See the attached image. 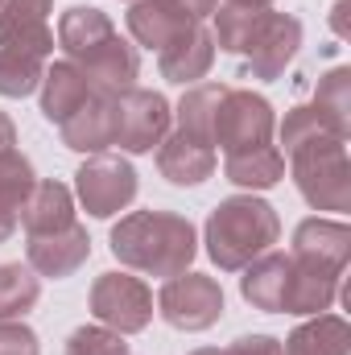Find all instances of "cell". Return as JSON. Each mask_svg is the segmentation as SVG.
Wrapping results in <instances>:
<instances>
[{
    "label": "cell",
    "instance_id": "6da1fadb",
    "mask_svg": "<svg viewBox=\"0 0 351 355\" xmlns=\"http://www.w3.org/2000/svg\"><path fill=\"white\" fill-rule=\"evenodd\" d=\"M58 46L67 50V58L91 79L95 91L120 95V91L137 87L141 75V54L137 46H128L116 25L108 21V12L99 8H67L58 21Z\"/></svg>",
    "mask_w": 351,
    "mask_h": 355
},
{
    "label": "cell",
    "instance_id": "7a4b0ae2",
    "mask_svg": "<svg viewBox=\"0 0 351 355\" xmlns=\"http://www.w3.org/2000/svg\"><path fill=\"white\" fill-rule=\"evenodd\" d=\"M112 257L145 277H178L198 257V232L178 211H132L112 227Z\"/></svg>",
    "mask_w": 351,
    "mask_h": 355
},
{
    "label": "cell",
    "instance_id": "3957f363",
    "mask_svg": "<svg viewBox=\"0 0 351 355\" xmlns=\"http://www.w3.org/2000/svg\"><path fill=\"white\" fill-rule=\"evenodd\" d=\"M277 236H281V219L257 194H232V198H223L207 215V227H203L207 257L223 272L248 268L261 252H268L277 244Z\"/></svg>",
    "mask_w": 351,
    "mask_h": 355
},
{
    "label": "cell",
    "instance_id": "277c9868",
    "mask_svg": "<svg viewBox=\"0 0 351 355\" xmlns=\"http://www.w3.org/2000/svg\"><path fill=\"white\" fill-rule=\"evenodd\" d=\"M293 182L314 211H351V166L343 137H314L289 149Z\"/></svg>",
    "mask_w": 351,
    "mask_h": 355
},
{
    "label": "cell",
    "instance_id": "5b68a950",
    "mask_svg": "<svg viewBox=\"0 0 351 355\" xmlns=\"http://www.w3.org/2000/svg\"><path fill=\"white\" fill-rule=\"evenodd\" d=\"M273 128H277V120H273V107L264 95L228 87L215 107V120H211V145H219L223 157L248 153V149H261L273 141Z\"/></svg>",
    "mask_w": 351,
    "mask_h": 355
},
{
    "label": "cell",
    "instance_id": "8992f818",
    "mask_svg": "<svg viewBox=\"0 0 351 355\" xmlns=\"http://www.w3.org/2000/svg\"><path fill=\"white\" fill-rule=\"evenodd\" d=\"M112 120H116L112 145H120L124 153H153L166 141L174 112H170V99L162 91L128 87L112 95Z\"/></svg>",
    "mask_w": 351,
    "mask_h": 355
},
{
    "label": "cell",
    "instance_id": "52a82bcc",
    "mask_svg": "<svg viewBox=\"0 0 351 355\" xmlns=\"http://www.w3.org/2000/svg\"><path fill=\"white\" fill-rule=\"evenodd\" d=\"M157 310L174 331L198 335V331H207L223 318V289H219L215 277L186 268L178 277H166V285L157 293Z\"/></svg>",
    "mask_w": 351,
    "mask_h": 355
},
{
    "label": "cell",
    "instance_id": "ba28073f",
    "mask_svg": "<svg viewBox=\"0 0 351 355\" xmlns=\"http://www.w3.org/2000/svg\"><path fill=\"white\" fill-rule=\"evenodd\" d=\"M91 314L99 318V327L116 331V335H137L149 327L153 318V293L141 277L128 272H99L87 297Z\"/></svg>",
    "mask_w": 351,
    "mask_h": 355
},
{
    "label": "cell",
    "instance_id": "9c48e42d",
    "mask_svg": "<svg viewBox=\"0 0 351 355\" xmlns=\"http://www.w3.org/2000/svg\"><path fill=\"white\" fill-rule=\"evenodd\" d=\"M298 46H302V21L289 17V12L261 8L257 21H252V29H248V37H244V46H240V54L248 58L252 79L268 83V79L285 75V67L293 62Z\"/></svg>",
    "mask_w": 351,
    "mask_h": 355
},
{
    "label": "cell",
    "instance_id": "30bf717a",
    "mask_svg": "<svg viewBox=\"0 0 351 355\" xmlns=\"http://www.w3.org/2000/svg\"><path fill=\"white\" fill-rule=\"evenodd\" d=\"M75 194L87 207V215L112 219V215H120L137 198V170L124 157L95 153V157H87L79 166V174H75Z\"/></svg>",
    "mask_w": 351,
    "mask_h": 355
},
{
    "label": "cell",
    "instance_id": "8fae6325",
    "mask_svg": "<svg viewBox=\"0 0 351 355\" xmlns=\"http://www.w3.org/2000/svg\"><path fill=\"white\" fill-rule=\"evenodd\" d=\"M50 8L54 0H0V46L25 50L33 58H50L54 50Z\"/></svg>",
    "mask_w": 351,
    "mask_h": 355
},
{
    "label": "cell",
    "instance_id": "7c38bea8",
    "mask_svg": "<svg viewBox=\"0 0 351 355\" xmlns=\"http://www.w3.org/2000/svg\"><path fill=\"white\" fill-rule=\"evenodd\" d=\"M219 157H215V145L203 141V137H190V132H166V141L157 145V170L166 182L174 186H198L215 174Z\"/></svg>",
    "mask_w": 351,
    "mask_h": 355
},
{
    "label": "cell",
    "instance_id": "4fadbf2b",
    "mask_svg": "<svg viewBox=\"0 0 351 355\" xmlns=\"http://www.w3.org/2000/svg\"><path fill=\"white\" fill-rule=\"evenodd\" d=\"M339 297V272L302 257H289V281L281 297V314H323Z\"/></svg>",
    "mask_w": 351,
    "mask_h": 355
},
{
    "label": "cell",
    "instance_id": "5bb4252c",
    "mask_svg": "<svg viewBox=\"0 0 351 355\" xmlns=\"http://www.w3.org/2000/svg\"><path fill=\"white\" fill-rule=\"evenodd\" d=\"M25 257H29V268H33L37 277H54V281H62V277L79 272L83 261L91 257V236H87V227H79V223H71L67 232L29 236Z\"/></svg>",
    "mask_w": 351,
    "mask_h": 355
},
{
    "label": "cell",
    "instance_id": "9a60e30c",
    "mask_svg": "<svg viewBox=\"0 0 351 355\" xmlns=\"http://www.w3.org/2000/svg\"><path fill=\"white\" fill-rule=\"evenodd\" d=\"M194 25H203V21H194L178 0H132V8H128V33L157 54L182 33H190Z\"/></svg>",
    "mask_w": 351,
    "mask_h": 355
},
{
    "label": "cell",
    "instance_id": "2e32d148",
    "mask_svg": "<svg viewBox=\"0 0 351 355\" xmlns=\"http://www.w3.org/2000/svg\"><path fill=\"white\" fill-rule=\"evenodd\" d=\"M42 116L50 120V124H67L83 103H87L95 87H91V79L71 62V58H62V62H50L46 67V75H42Z\"/></svg>",
    "mask_w": 351,
    "mask_h": 355
},
{
    "label": "cell",
    "instance_id": "e0dca14e",
    "mask_svg": "<svg viewBox=\"0 0 351 355\" xmlns=\"http://www.w3.org/2000/svg\"><path fill=\"white\" fill-rule=\"evenodd\" d=\"M21 223H25V236H50V232H67L75 223V194L71 186L46 178V182H33L25 207H21Z\"/></svg>",
    "mask_w": 351,
    "mask_h": 355
},
{
    "label": "cell",
    "instance_id": "ac0fdd59",
    "mask_svg": "<svg viewBox=\"0 0 351 355\" xmlns=\"http://www.w3.org/2000/svg\"><path fill=\"white\" fill-rule=\"evenodd\" d=\"M58 132H62V145L75 149V153H91V157H95V153L112 149V137H116L112 95H108V91H95L67 124H58Z\"/></svg>",
    "mask_w": 351,
    "mask_h": 355
},
{
    "label": "cell",
    "instance_id": "d6986e66",
    "mask_svg": "<svg viewBox=\"0 0 351 355\" xmlns=\"http://www.w3.org/2000/svg\"><path fill=\"white\" fill-rule=\"evenodd\" d=\"M215 62V37L207 25H194L190 33H182L178 42H170L162 54H157V67L170 83H182V87H194Z\"/></svg>",
    "mask_w": 351,
    "mask_h": 355
},
{
    "label": "cell",
    "instance_id": "ffe728a7",
    "mask_svg": "<svg viewBox=\"0 0 351 355\" xmlns=\"http://www.w3.org/2000/svg\"><path fill=\"white\" fill-rule=\"evenodd\" d=\"M289 257H302V261H314V265H327L335 272H343V265L351 257L348 223H339V219H306V223H298Z\"/></svg>",
    "mask_w": 351,
    "mask_h": 355
},
{
    "label": "cell",
    "instance_id": "44dd1931",
    "mask_svg": "<svg viewBox=\"0 0 351 355\" xmlns=\"http://www.w3.org/2000/svg\"><path fill=\"white\" fill-rule=\"evenodd\" d=\"M240 272H244L240 277L244 302L264 310V314H281V297H285V281H289V257L285 252H261Z\"/></svg>",
    "mask_w": 351,
    "mask_h": 355
},
{
    "label": "cell",
    "instance_id": "7402d4cb",
    "mask_svg": "<svg viewBox=\"0 0 351 355\" xmlns=\"http://www.w3.org/2000/svg\"><path fill=\"white\" fill-rule=\"evenodd\" d=\"M33 182H37V178H33L29 157H21L17 149L0 153V244L12 240V232H17V223H21V207H25Z\"/></svg>",
    "mask_w": 351,
    "mask_h": 355
},
{
    "label": "cell",
    "instance_id": "603a6c76",
    "mask_svg": "<svg viewBox=\"0 0 351 355\" xmlns=\"http://www.w3.org/2000/svg\"><path fill=\"white\" fill-rule=\"evenodd\" d=\"M348 352H351V327L339 314H314L281 347V355H348Z\"/></svg>",
    "mask_w": 351,
    "mask_h": 355
},
{
    "label": "cell",
    "instance_id": "cb8c5ba5",
    "mask_svg": "<svg viewBox=\"0 0 351 355\" xmlns=\"http://www.w3.org/2000/svg\"><path fill=\"white\" fill-rule=\"evenodd\" d=\"M223 174L232 186H244V190H268L285 178V153L277 145H261V149H248V153H232L223 162Z\"/></svg>",
    "mask_w": 351,
    "mask_h": 355
},
{
    "label": "cell",
    "instance_id": "d4e9b609",
    "mask_svg": "<svg viewBox=\"0 0 351 355\" xmlns=\"http://www.w3.org/2000/svg\"><path fill=\"white\" fill-rule=\"evenodd\" d=\"M223 91H228L223 83H194V87H186V95H182V103L174 112V128L211 141V120H215V107H219Z\"/></svg>",
    "mask_w": 351,
    "mask_h": 355
},
{
    "label": "cell",
    "instance_id": "484cf974",
    "mask_svg": "<svg viewBox=\"0 0 351 355\" xmlns=\"http://www.w3.org/2000/svg\"><path fill=\"white\" fill-rule=\"evenodd\" d=\"M314 112L348 141L351 132V71L348 67H335L331 75H323V83H318V91H314Z\"/></svg>",
    "mask_w": 351,
    "mask_h": 355
},
{
    "label": "cell",
    "instance_id": "4316f807",
    "mask_svg": "<svg viewBox=\"0 0 351 355\" xmlns=\"http://www.w3.org/2000/svg\"><path fill=\"white\" fill-rule=\"evenodd\" d=\"M42 297V281L29 265H0V322L21 318Z\"/></svg>",
    "mask_w": 351,
    "mask_h": 355
},
{
    "label": "cell",
    "instance_id": "83f0119b",
    "mask_svg": "<svg viewBox=\"0 0 351 355\" xmlns=\"http://www.w3.org/2000/svg\"><path fill=\"white\" fill-rule=\"evenodd\" d=\"M42 75H46V58H33V54H25V50L0 46V95L25 99V95L37 91Z\"/></svg>",
    "mask_w": 351,
    "mask_h": 355
},
{
    "label": "cell",
    "instance_id": "f1b7e54d",
    "mask_svg": "<svg viewBox=\"0 0 351 355\" xmlns=\"http://www.w3.org/2000/svg\"><path fill=\"white\" fill-rule=\"evenodd\" d=\"M257 12H261V8H236V4L215 8V12H211V17H215V29H211L215 50H223V54H240V46H244V37H248V29H252Z\"/></svg>",
    "mask_w": 351,
    "mask_h": 355
},
{
    "label": "cell",
    "instance_id": "f546056e",
    "mask_svg": "<svg viewBox=\"0 0 351 355\" xmlns=\"http://www.w3.org/2000/svg\"><path fill=\"white\" fill-rule=\"evenodd\" d=\"M314 137H339V132L314 112V103H298V107H289L285 120H281V145H285V153L298 149V145H306V141H314Z\"/></svg>",
    "mask_w": 351,
    "mask_h": 355
},
{
    "label": "cell",
    "instance_id": "4dcf8cb0",
    "mask_svg": "<svg viewBox=\"0 0 351 355\" xmlns=\"http://www.w3.org/2000/svg\"><path fill=\"white\" fill-rule=\"evenodd\" d=\"M67 355H128V343L108 327H79L67 339Z\"/></svg>",
    "mask_w": 351,
    "mask_h": 355
},
{
    "label": "cell",
    "instance_id": "1f68e13d",
    "mask_svg": "<svg viewBox=\"0 0 351 355\" xmlns=\"http://www.w3.org/2000/svg\"><path fill=\"white\" fill-rule=\"evenodd\" d=\"M42 343H37V331L25 327V322H0V355H37Z\"/></svg>",
    "mask_w": 351,
    "mask_h": 355
},
{
    "label": "cell",
    "instance_id": "d6a6232c",
    "mask_svg": "<svg viewBox=\"0 0 351 355\" xmlns=\"http://www.w3.org/2000/svg\"><path fill=\"white\" fill-rule=\"evenodd\" d=\"M223 355H281V343L273 335H240Z\"/></svg>",
    "mask_w": 351,
    "mask_h": 355
},
{
    "label": "cell",
    "instance_id": "836d02e7",
    "mask_svg": "<svg viewBox=\"0 0 351 355\" xmlns=\"http://www.w3.org/2000/svg\"><path fill=\"white\" fill-rule=\"evenodd\" d=\"M331 29H335L339 37H351V21H348V0H335V8H331Z\"/></svg>",
    "mask_w": 351,
    "mask_h": 355
},
{
    "label": "cell",
    "instance_id": "e575fe53",
    "mask_svg": "<svg viewBox=\"0 0 351 355\" xmlns=\"http://www.w3.org/2000/svg\"><path fill=\"white\" fill-rule=\"evenodd\" d=\"M178 4H182V8H186L194 21H207V17L219 8V0H178Z\"/></svg>",
    "mask_w": 351,
    "mask_h": 355
},
{
    "label": "cell",
    "instance_id": "d590c367",
    "mask_svg": "<svg viewBox=\"0 0 351 355\" xmlns=\"http://www.w3.org/2000/svg\"><path fill=\"white\" fill-rule=\"evenodd\" d=\"M12 145H17V128H12V120L0 112V153H8Z\"/></svg>",
    "mask_w": 351,
    "mask_h": 355
},
{
    "label": "cell",
    "instance_id": "8d00e7d4",
    "mask_svg": "<svg viewBox=\"0 0 351 355\" xmlns=\"http://www.w3.org/2000/svg\"><path fill=\"white\" fill-rule=\"evenodd\" d=\"M228 4H236V8H268L273 0H228Z\"/></svg>",
    "mask_w": 351,
    "mask_h": 355
},
{
    "label": "cell",
    "instance_id": "74e56055",
    "mask_svg": "<svg viewBox=\"0 0 351 355\" xmlns=\"http://www.w3.org/2000/svg\"><path fill=\"white\" fill-rule=\"evenodd\" d=\"M190 355H223V352H215V347H198V352H190Z\"/></svg>",
    "mask_w": 351,
    "mask_h": 355
}]
</instances>
